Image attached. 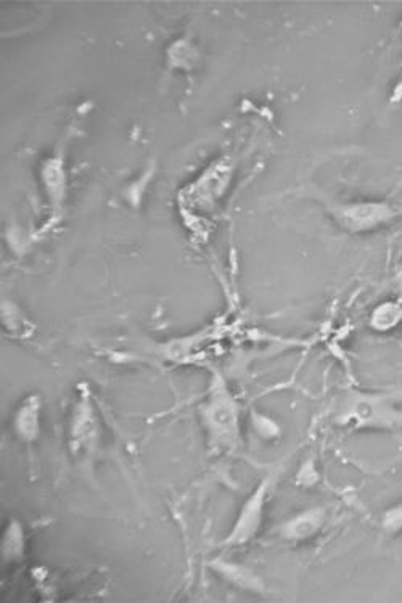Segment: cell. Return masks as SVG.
Returning a JSON list of instances; mask_svg holds the SVG:
<instances>
[{"mask_svg":"<svg viewBox=\"0 0 402 603\" xmlns=\"http://www.w3.org/2000/svg\"><path fill=\"white\" fill-rule=\"evenodd\" d=\"M338 422L352 429H402V409L390 394L351 393L337 415Z\"/></svg>","mask_w":402,"mask_h":603,"instance_id":"1","label":"cell"},{"mask_svg":"<svg viewBox=\"0 0 402 603\" xmlns=\"http://www.w3.org/2000/svg\"><path fill=\"white\" fill-rule=\"evenodd\" d=\"M239 404L228 391H218L204 409V422L211 438L220 446L235 447L239 443Z\"/></svg>","mask_w":402,"mask_h":603,"instance_id":"2","label":"cell"},{"mask_svg":"<svg viewBox=\"0 0 402 603\" xmlns=\"http://www.w3.org/2000/svg\"><path fill=\"white\" fill-rule=\"evenodd\" d=\"M337 220L352 232L373 231L391 224L402 216V204L388 201H367V203L347 204L335 211Z\"/></svg>","mask_w":402,"mask_h":603,"instance_id":"3","label":"cell"},{"mask_svg":"<svg viewBox=\"0 0 402 603\" xmlns=\"http://www.w3.org/2000/svg\"><path fill=\"white\" fill-rule=\"evenodd\" d=\"M269 488L271 479H263L255 491L252 493V496L243 504L234 530L231 531L228 541H225L228 544L242 546L255 538L261 523H263L264 506H266Z\"/></svg>","mask_w":402,"mask_h":603,"instance_id":"4","label":"cell"},{"mask_svg":"<svg viewBox=\"0 0 402 603\" xmlns=\"http://www.w3.org/2000/svg\"><path fill=\"white\" fill-rule=\"evenodd\" d=\"M327 512L322 507L305 510L278 527V536L288 542H303L314 538L326 523Z\"/></svg>","mask_w":402,"mask_h":603,"instance_id":"5","label":"cell"},{"mask_svg":"<svg viewBox=\"0 0 402 603\" xmlns=\"http://www.w3.org/2000/svg\"><path fill=\"white\" fill-rule=\"evenodd\" d=\"M39 402L36 398H28L24 404H21L19 414L15 417L17 433L21 438L33 441L39 435Z\"/></svg>","mask_w":402,"mask_h":603,"instance_id":"6","label":"cell"},{"mask_svg":"<svg viewBox=\"0 0 402 603\" xmlns=\"http://www.w3.org/2000/svg\"><path fill=\"white\" fill-rule=\"evenodd\" d=\"M382 527L390 536L402 535V504H398L384 512Z\"/></svg>","mask_w":402,"mask_h":603,"instance_id":"7","label":"cell"},{"mask_svg":"<svg viewBox=\"0 0 402 603\" xmlns=\"http://www.w3.org/2000/svg\"><path fill=\"white\" fill-rule=\"evenodd\" d=\"M401 98H402V74H401V80L398 81L396 87H394L393 98H391V100L398 102V100H401Z\"/></svg>","mask_w":402,"mask_h":603,"instance_id":"8","label":"cell"}]
</instances>
